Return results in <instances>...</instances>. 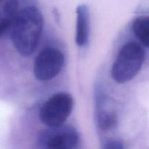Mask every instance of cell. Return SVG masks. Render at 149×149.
<instances>
[{
	"label": "cell",
	"instance_id": "obj_5",
	"mask_svg": "<svg viewBox=\"0 0 149 149\" xmlns=\"http://www.w3.org/2000/svg\"><path fill=\"white\" fill-rule=\"evenodd\" d=\"M64 63V56L59 49L54 47L45 48L35 58L34 75L39 81H50L59 74Z\"/></svg>",
	"mask_w": 149,
	"mask_h": 149
},
{
	"label": "cell",
	"instance_id": "obj_7",
	"mask_svg": "<svg viewBox=\"0 0 149 149\" xmlns=\"http://www.w3.org/2000/svg\"><path fill=\"white\" fill-rule=\"evenodd\" d=\"M18 8V0H0V36L12 26Z\"/></svg>",
	"mask_w": 149,
	"mask_h": 149
},
{
	"label": "cell",
	"instance_id": "obj_4",
	"mask_svg": "<svg viewBox=\"0 0 149 149\" xmlns=\"http://www.w3.org/2000/svg\"><path fill=\"white\" fill-rule=\"evenodd\" d=\"M80 136L75 128L64 125L49 127L40 132L38 144L48 149H73L78 147Z\"/></svg>",
	"mask_w": 149,
	"mask_h": 149
},
{
	"label": "cell",
	"instance_id": "obj_9",
	"mask_svg": "<svg viewBox=\"0 0 149 149\" xmlns=\"http://www.w3.org/2000/svg\"><path fill=\"white\" fill-rule=\"evenodd\" d=\"M97 122L100 129L102 130H108L116 125V114L109 111H101L98 113Z\"/></svg>",
	"mask_w": 149,
	"mask_h": 149
},
{
	"label": "cell",
	"instance_id": "obj_8",
	"mask_svg": "<svg viewBox=\"0 0 149 149\" xmlns=\"http://www.w3.org/2000/svg\"><path fill=\"white\" fill-rule=\"evenodd\" d=\"M132 31L140 43L149 47V15L137 17L132 23Z\"/></svg>",
	"mask_w": 149,
	"mask_h": 149
},
{
	"label": "cell",
	"instance_id": "obj_1",
	"mask_svg": "<svg viewBox=\"0 0 149 149\" xmlns=\"http://www.w3.org/2000/svg\"><path fill=\"white\" fill-rule=\"evenodd\" d=\"M44 26L43 16L34 6L23 8L16 15L11 27V40L20 55L29 57L36 50Z\"/></svg>",
	"mask_w": 149,
	"mask_h": 149
},
{
	"label": "cell",
	"instance_id": "obj_6",
	"mask_svg": "<svg viewBox=\"0 0 149 149\" xmlns=\"http://www.w3.org/2000/svg\"><path fill=\"white\" fill-rule=\"evenodd\" d=\"M75 42L79 47L86 46L89 36V10L86 4L78 5L76 9Z\"/></svg>",
	"mask_w": 149,
	"mask_h": 149
},
{
	"label": "cell",
	"instance_id": "obj_3",
	"mask_svg": "<svg viewBox=\"0 0 149 149\" xmlns=\"http://www.w3.org/2000/svg\"><path fill=\"white\" fill-rule=\"evenodd\" d=\"M74 100L70 94L58 93L50 97L39 111V119L48 127L63 125L72 111Z\"/></svg>",
	"mask_w": 149,
	"mask_h": 149
},
{
	"label": "cell",
	"instance_id": "obj_10",
	"mask_svg": "<svg viewBox=\"0 0 149 149\" xmlns=\"http://www.w3.org/2000/svg\"><path fill=\"white\" fill-rule=\"evenodd\" d=\"M106 149H122L124 148V145L122 143L118 141H110L106 143V145L104 146Z\"/></svg>",
	"mask_w": 149,
	"mask_h": 149
},
{
	"label": "cell",
	"instance_id": "obj_2",
	"mask_svg": "<svg viewBox=\"0 0 149 149\" xmlns=\"http://www.w3.org/2000/svg\"><path fill=\"white\" fill-rule=\"evenodd\" d=\"M145 60L143 47L136 42H127L120 49L112 64L111 76L118 84L131 81L141 69Z\"/></svg>",
	"mask_w": 149,
	"mask_h": 149
}]
</instances>
